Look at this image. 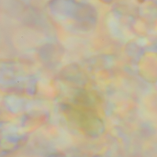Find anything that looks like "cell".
I'll return each mask as SVG.
<instances>
[{"label": "cell", "mask_w": 157, "mask_h": 157, "mask_svg": "<svg viewBox=\"0 0 157 157\" xmlns=\"http://www.w3.org/2000/svg\"><path fill=\"white\" fill-rule=\"evenodd\" d=\"M61 108L69 120L86 135L96 136L102 133V121L92 106L63 104Z\"/></svg>", "instance_id": "obj_1"}]
</instances>
